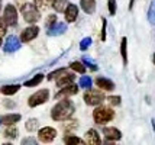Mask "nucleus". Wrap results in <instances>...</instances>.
Wrapping results in <instances>:
<instances>
[{"instance_id": "obj_1", "label": "nucleus", "mask_w": 155, "mask_h": 145, "mask_svg": "<svg viewBox=\"0 0 155 145\" xmlns=\"http://www.w3.org/2000/svg\"><path fill=\"white\" fill-rule=\"evenodd\" d=\"M75 106L74 103L70 100V99H61L58 103L55 104L51 110V117L54 120H58V122H62V120H67L74 115Z\"/></svg>"}, {"instance_id": "obj_2", "label": "nucleus", "mask_w": 155, "mask_h": 145, "mask_svg": "<svg viewBox=\"0 0 155 145\" xmlns=\"http://www.w3.org/2000/svg\"><path fill=\"white\" fill-rule=\"evenodd\" d=\"M115 117V110L109 106H97L94 110H93V119H94L96 124L99 125H104L110 122L112 119Z\"/></svg>"}, {"instance_id": "obj_3", "label": "nucleus", "mask_w": 155, "mask_h": 145, "mask_svg": "<svg viewBox=\"0 0 155 145\" xmlns=\"http://www.w3.org/2000/svg\"><path fill=\"white\" fill-rule=\"evenodd\" d=\"M20 12H22V16L25 22L34 25L36 22L41 19V13H39V9L35 3H23L22 7H20Z\"/></svg>"}, {"instance_id": "obj_4", "label": "nucleus", "mask_w": 155, "mask_h": 145, "mask_svg": "<svg viewBox=\"0 0 155 145\" xmlns=\"http://www.w3.org/2000/svg\"><path fill=\"white\" fill-rule=\"evenodd\" d=\"M107 97H104V94L101 93L100 90H94V89H87V91L84 93V102L88 106H99L101 104Z\"/></svg>"}, {"instance_id": "obj_5", "label": "nucleus", "mask_w": 155, "mask_h": 145, "mask_svg": "<svg viewBox=\"0 0 155 145\" xmlns=\"http://www.w3.org/2000/svg\"><path fill=\"white\" fill-rule=\"evenodd\" d=\"M49 99V90L48 89H42V90H38L36 93H34L32 96L28 99V104L31 107H36L39 104H44Z\"/></svg>"}, {"instance_id": "obj_6", "label": "nucleus", "mask_w": 155, "mask_h": 145, "mask_svg": "<svg viewBox=\"0 0 155 145\" xmlns=\"http://www.w3.org/2000/svg\"><path fill=\"white\" fill-rule=\"evenodd\" d=\"M74 80H75L74 73H70V71H67L65 68H61L60 74L55 77L57 87H65V86H68V84L74 83Z\"/></svg>"}, {"instance_id": "obj_7", "label": "nucleus", "mask_w": 155, "mask_h": 145, "mask_svg": "<svg viewBox=\"0 0 155 145\" xmlns=\"http://www.w3.org/2000/svg\"><path fill=\"white\" fill-rule=\"evenodd\" d=\"M20 47H22V41H20V38L15 36V35H9V36L6 38V41H5L3 51L7 52V54H10V52H15V51L20 49Z\"/></svg>"}, {"instance_id": "obj_8", "label": "nucleus", "mask_w": 155, "mask_h": 145, "mask_svg": "<svg viewBox=\"0 0 155 145\" xmlns=\"http://www.w3.org/2000/svg\"><path fill=\"white\" fill-rule=\"evenodd\" d=\"M3 18H5V21L7 22L9 26H16V23H18V10H16V7L13 5H7L5 7Z\"/></svg>"}, {"instance_id": "obj_9", "label": "nucleus", "mask_w": 155, "mask_h": 145, "mask_svg": "<svg viewBox=\"0 0 155 145\" xmlns=\"http://www.w3.org/2000/svg\"><path fill=\"white\" fill-rule=\"evenodd\" d=\"M55 137H57V131H55L54 128H51V126H45V128L39 129V132H38L39 141L41 142H45V144L52 142L55 139Z\"/></svg>"}, {"instance_id": "obj_10", "label": "nucleus", "mask_w": 155, "mask_h": 145, "mask_svg": "<svg viewBox=\"0 0 155 145\" xmlns=\"http://www.w3.org/2000/svg\"><path fill=\"white\" fill-rule=\"evenodd\" d=\"M78 93V86H75L74 83L68 84L65 87H61V90L55 94V99L57 100H61V99H67V97H71Z\"/></svg>"}, {"instance_id": "obj_11", "label": "nucleus", "mask_w": 155, "mask_h": 145, "mask_svg": "<svg viewBox=\"0 0 155 145\" xmlns=\"http://www.w3.org/2000/svg\"><path fill=\"white\" fill-rule=\"evenodd\" d=\"M38 34H39V28L36 25H32V26H28L26 29H23L19 38L22 42H31L38 36Z\"/></svg>"}, {"instance_id": "obj_12", "label": "nucleus", "mask_w": 155, "mask_h": 145, "mask_svg": "<svg viewBox=\"0 0 155 145\" xmlns=\"http://www.w3.org/2000/svg\"><path fill=\"white\" fill-rule=\"evenodd\" d=\"M103 133L106 137V141H110V142H115V141H119L122 138V132L117 129V128H113V126H106L103 128Z\"/></svg>"}, {"instance_id": "obj_13", "label": "nucleus", "mask_w": 155, "mask_h": 145, "mask_svg": "<svg viewBox=\"0 0 155 145\" xmlns=\"http://www.w3.org/2000/svg\"><path fill=\"white\" fill-rule=\"evenodd\" d=\"M65 31H67V25L64 22H57L55 25L47 29V35L48 36H58V35L65 34Z\"/></svg>"}, {"instance_id": "obj_14", "label": "nucleus", "mask_w": 155, "mask_h": 145, "mask_svg": "<svg viewBox=\"0 0 155 145\" xmlns=\"http://www.w3.org/2000/svg\"><path fill=\"white\" fill-rule=\"evenodd\" d=\"M96 86L100 87L104 91H113L115 90V83L112 80H109L106 77H97L96 78Z\"/></svg>"}, {"instance_id": "obj_15", "label": "nucleus", "mask_w": 155, "mask_h": 145, "mask_svg": "<svg viewBox=\"0 0 155 145\" xmlns=\"http://www.w3.org/2000/svg\"><path fill=\"white\" fill-rule=\"evenodd\" d=\"M64 13H65V21H67L68 23H71V22H74L75 19H77V16H78V7L75 6V5H73V3H68V6Z\"/></svg>"}, {"instance_id": "obj_16", "label": "nucleus", "mask_w": 155, "mask_h": 145, "mask_svg": "<svg viewBox=\"0 0 155 145\" xmlns=\"http://www.w3.org/2000/svg\"><path fill=\"white\" fill-rule=\"evenodd\" d=\"M86 142L90 145H99L101 142L100 135L97 133L96 129H88L87 133H86Z\"/></svg>"}, {"instance_id": "obj_17", "label": "nucleus", "mask_w": 155, "mask_h": 145, "mask_svg": "<svg viewBox=\"0 0 155 145\" xmlns=\"http://www.w3.org/2000/svg\"><path fill=\"white\" fill-rule=\"evenodd\" d=\"M20 115L19 113H9V115H3L0 116V122L3 125H15L16 122L20 120Z\"/></svg>"}, {"instance_id": "obj_18", "label": "nucleus", "mask_w": 155, "mask_h": 145, "mask_svg": "<svg viewBox=\"0 0 155 145\" xmlns=\"http://www.w3.org/2000/svg\"><path fill=\"white\" fill-rule=\"evenodd\" d=\"M80 6L84 13L91 15L96 12V0H80Z\"/></svg>"}, {"instance_id": "obj_19", "label": "nucleus", "mask_w": 155, "mask_h": 145, "mask_svg": "<svg viewBox=\"0 0 155 145\" xmlns=\"http://www.w3.org/2000/svg\"><path fill=\"white\" fill-rule=\"evenodd\" d=\"M20 90L19 84H7V86H2L0 87V93L5 94V96H12L15 93H18Z\"/></svg>"}, {"instance_id": "obj_20", "label": "nucleus", "mask_w": 155, "mask_h": 145, "mask_svg": "<svg viewBox=\"0 0 155 145\" xmlns=\"http://www.w3.org/2000/svg\"><path fill=\"white\" fill-rule=\"evenodd\" d=\"M18 133H19V131L13 125H7V128H5V131H3V137L7 139H15L18 138Z\"/></svg>"}, {"instance_id": "obj_21", "label": "nucleus", "mask_w": 155, "mask_h": 145, "mask_svg": "<svg viewBox=\"0 0 155 145\" xmlns=\"http://www.w3.org/2000/svg\"><path fill=\"white\" fill-rule=\"evenodd\" d=\"M120 55L122 60H123V64L126 65L128 64V39L123 36L120 41Z\"/></svg>"}, {"instance_id": "obj_22", "label": "nucleus", "mask_w": 155, "mask_h": 145, "mask_svg": "<svg viewBox=\"0 0 155 145\" xmlns=\"http://www.w3.org/2000/svg\"><path fill=\"white\" fill-rule=\"evenodd\" d=\"M42 80H44V74H42V73H38V74L34 76L31 80L25 81V86H26V87H35V86H38V84L42 83Z\"/></svg>"}, {"instance_id": "obj_23", "label": "nucleus", "mask_w": 155, "mask_h": 145, "mask_svg": "<svg viewBox=\"0 0 155 145\" xmlns=\"http://www.w3.org/2000/svg\"><path fill=\"white\" fill-rule=\"evenodd\" d=\"M70 68L75 71V73H80V74H84L86 73V64L83 61H74L70 64Z\"/></svg>"}, {"instance_id": "obj_24", "label": "nucleus", "mask_w": 155, "mask_h": 145, "mask_svg": "<svg viewBox=\"0 0 155 145\" xmlns=\"http://www.w3.org/2000/svg\"><path fill=\"white\" fill-rule=\"evenodd\" d=\"M54 2L55 0H34V3L38 6V9H41V10H45L48 7H52L54 6Z\"/></svg>"}, {"instance_id": "obj_25", "label": "nucleus", "mask_w": 155, "mask_h": 145, "mask_svg": "<svg viewBox=\"0 0 155 145\" xmlns=\"http://www.w3.org/2000/svg\"><path fill=\"white\" fill-rule=\"evenodd\" d=\"M64 142L67 145H73V144H84L86 139H81L78 137H74V135H65L64 137Z\"/></svg>"}, {"instance_id": "obj_26", "label": "nucleus", "mask_w": 155, "mask_h": 145, "mask_svg": "<svg viewBox=\"0 0 155 145\" xmlns=\"http://www.w3.org/2000/svg\"><path fill=\"white\" fill-rule=\"evenodd\" d=\"M68 6V2L67 0H55L54 2V10L55 12H58V13H61V12H65V9H67Z\"/></svg>"}, {"instance_id": "obj_27", "label": "nucleus", "mask_w": 155, "mask_h": 145, "mask_svg": "<svg viewBox=\"0 0 155 145\" xmlns=\"http://www.w3.org/2000/svg\"><path fill=\"white\" fill-rule=\"evenodd\" d=\"M26 131L29 132H35V131H38V126H39V120L38 119H35V117H32V119H29L26 122Z\"/></svg>"}, {"instance_id": "obj_28", "label": "nucleus", "mask_w": 155, "mask_h": 145, "mask_svg": "<svg viewBox=\"0 0 155 145\" xmlns=\"http://www.w3.org/2000/svg\"><path fill=\"white\" fill-rule=\"evenodd\" d=\"M148 21H149V23L155 25V0H152V2H151V5H149V9H148Z\"/></svg>"}, {"instance_id": "obj_29", "label": "nucleus", "mask_w": 155, "mask_h": 145, "mask_svg": "<svg viewBox=\"0 0 155 145\" xmlns=\"http://www.w3.org/2000/svg\"><path fill=\"white\" fill-rule=\"evenodd\" d=\"M91 84H93V80L88 76H83L80 78V87L83 89H91Z\"/></svg>"}, {"instance_id": "obj_30", "label": "nucleus", "mask_w": 155, "mask_h": 145, "mask_svg": "<svg viewBox=\"0 0 155 145\" xmlns=\"http://www.w3.org/2000/svg\"><path fill=\"white\" fill-rule=\"evenodd\" d=\"M83 62L86 64V67H88V68L91 70V71H97V65H96V62L91 60V58H88V57H83Z\"/></svg>"}, {"instance_id": "obj_31", "label": "nucleus", "mask_w": 155, "mask_h": 145, "mask_svg": "<svg viewBox=\"0 0 155 145\" xmlns=\"http://www.w3.org/2000/svg\"><path fill=\"white\" fill-rule=\"evenodd\" d=\"M90 45H91V38H90V36H87V38L81 39V42H80V49H81V51H86V49L90 48Z\"/></svg>"}, {"instance_id": "obj_32", "label": "nucleus", "mask_w": 155, "mask_h": 145, "mask_svg": "<svg viewBox=\"0 0 155 145\" xmlns=\"http://www.w3.org/2000/svg\"><path fill=\"white\" fill-rule=\"evenodd\" d=\"M107 102L110 106H119L122 103V99H120V96H109Z\"/></svg>"}, {"instance_id": "obj_33", "label": "nucleus", "mask_w": 155, "mask_h": 145, "mask_svg": "<svg viewBox=\"0 0 155 145\" xmlns=\"http://www.w3.org/2000/svg\"><path fill=\"white\" fill-rule=\"evenodd\" d=\"M107 7H109V13L116 15V10H117V5H116V0H107Z\"/></svg>"}, {"instance_id": "obj_34", "label": "nucleus", "mask_w": 155, "mask_h": 145, "mask_svg": "<svg viewBox=\"0 0 155 145\" xmlns=\"http://www.w3.org/2000/svg\"><path fill=\"white\" fill-rule=\"evenodd\" d=\"M57 23V15H49L47 18V21H45V25H47V28H51L52 25Z\"/></svg>"}, {"instance_id": "obj_35", "label": "nucleus", "mask_w": 155, "mask_h": 145, "mask_svg": "<svg viewBox=\"0 0 155 145\" xmlns=\"http://www.w3.org/2000/svg\"><path fill=\"white\" fill-rule=\"evenodd\" d=\"M7 22L5 21V18H0V36L2 35H5L7 32Z\"/></svg>"}, {"instance_id": "obj_36", "label": "nucleus", "mask_w": 155, "mask_h": 145, "mask_svg": "<svg viewBox=\"0 0 155 145\" xmlns=\"http://www.w3.org/2000/svg\"><path fill=\"white\" fill-rule=\"evenodd\" d=\"M101 23H103V26H101V35H100V39L103 42L106 41V29H107V21L103 18V21H101Z\"/></svg>"}, {"instance_id": "obj_37", "label": "nucleus", "mask_w": 155, "mask_h": 145, "mask_svg": "<svg viewBox=\"0 0 155 145\" xmlns=\"http://www.w3.org/2000/svg\"><path fill=\"white\" fill-rule=\"evenodd\" d=\"M77 126H78V125H77V120H73V122H70V124H65V125H64V129H65L67 132H70L71 129H75Z\"/></svg>"}, {"instance_id": "obj_38", "label": "nucleus", "mask_w": 155, "mask_h": 145, "mask_svg": "<svg viewBox=\"0 0 155 145\" xmlns=\"http://www.w3.org/2000/svg\"><path fill=\"white\" fill-rule=\"evenodd\" d=\"M28 144L35 145V144H36V139H35V138H25V139H22V145H28Z\"/></svg>"}, {"instance_id": "obj_39", "label": "nucleus", "mask_w": 155, "mask_h": 145, "mask_svg": "<svg viewBox=\"0 0 155 145\" xmlns=\"http://www.w3.org/2000/svg\"><path fill=\"white\" fill-rule=\"evenodd\" d=\"M3 104H5L6 107H15V103H13V102H9V100H6Z\"/></svg>"}, {"instance_id": "obj_40", "label": "nucleus", "mask_w": 155, "mask_h": 145, "mask_svg": "<svg viewBox=\"0 0 155 145\" xmlns=\"http://www.w3.org/2000/svg\"><path fill=\"white\" fill-rule=\"evenodd\" d=\"M134 3H135V0H130V2H129V10L134 9Z\"/></svg>"}, {"instance_id": "obj_41", "label": "nucleus", "mask_w": 155, "mask_h": 145, "mask_svg": "<svg viewBox=\"0 0 155 145\" xmlns=\"http://www.w3.org/2000/svg\"><path fill=\"white\" fill-rule=\"evenodd\" d=\"M2 44H3V41H2V36H0V47H2Z\"/></svg>"}, {"instance_id": "obj_42", "label": "nucleus", "mask_w": 155, "mask_h": 145, "mask_svg": "<svg viewBox=\"0 0 155 145\" xmlns=\"http://www.w3.org/2000/svg\"><path fill=\"white\" fill-rule=\"evenodd\" d=\"M0 10H2V0H0Z\"/></svg>"}, {"instance_id": "obj_43", "label": "nucleus", "mask_w": 155, "mask_h": 145, "mask_svg": "<svg viewBox=\"0 0 155 145\" xmlns=\"http://www.w3.org/2000/svg\"><path fill=\"white\" fill-rule=\"evenodd\" d=\"M154 64H155V54H154Z\"/></svg>"}, {"instance_id": "obj_44", "label": "nucleus", "mask_w": 155, "mask_h": 145, "mask_svg": "<svg viewBox=\"0 0 155 145\" xmlns=\"http://www.w3.org/2000/svg\"><path fill=\"white\" fill-rule=\"evenodd\" d=\"M0 124H2V122H0Z\"/></svg>"}]
</instances>
